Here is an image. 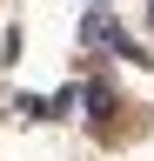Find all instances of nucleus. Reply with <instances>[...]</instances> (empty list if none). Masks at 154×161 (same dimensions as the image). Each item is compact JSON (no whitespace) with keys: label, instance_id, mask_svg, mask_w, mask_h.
Returning <instances> with one entry per match:
<instances>
[{"label":"nucleus","instance_id":"f257e3e1","mask_svg":"<svg viewBox=\"0 0 154 161\" xmlns=\"http://www.w3.org/2000/svg\"><path fill=\"white\" fill-rule=\"evenodd\" d=\"M81 34H87V40H101V47H114V54H121V60H147V54H141V47H134V40H127L121 27H114V20H107V14H87V27H81Z\"/></svg>","mask_w":154,"mask_h":161}]
</instances>
